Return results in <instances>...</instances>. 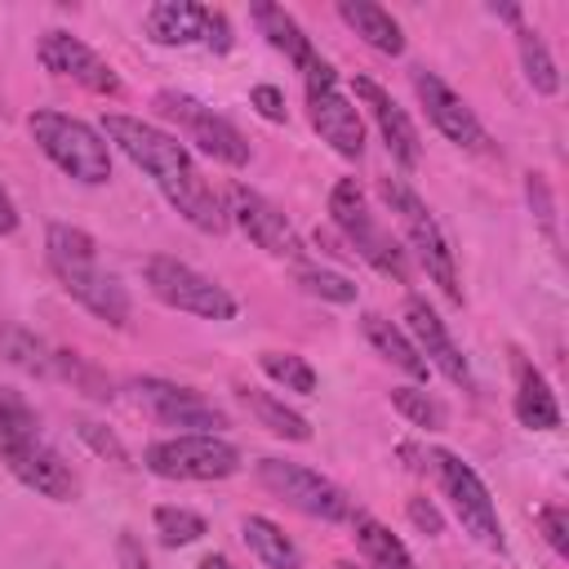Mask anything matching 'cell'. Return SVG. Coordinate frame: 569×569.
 <instances>
[{
  "instance_id": "277c9868",
  "label": "cell",
  "mask_w": 569,
  "mask_h": 569,
  "mask_svg": "<svg viewBox=\"0 0 569 569\" xmlns=\"http://www.w3.org/2000/svg\"><path fill=\"white\" fill-rule=\"evenodd\" d=\"M387 209L396 213L400 231L409 236V249L418 253V262L427 267V276L445 289V298L462 302V289H458V262H453V249H449V236L445 227L436 222V213L427 209V200L405 182V178H382L378 182Z\"/></svg>"
},
{
  "instance_id": "9c48e42d",
  "label": "cell",
  "mask_w": 569,
  "mask_h": 569,
  "mask_svg": "<svg viewBox=\"0 0 569 569\" xmlns=\"http://www.w3.org/2000/svg\"><path fill=\"white\" fill-rule=\"evenodd\" d=\"M258 480L262 489H271L280 502H289L293 511L302 516H316V520H351V498L342 485H333L329 476L302 467V462H289V458H258Z\"/></svg>"
},
{
  "instance_id": "30bf717a",
  "label": "cell",
  "mask_w": 569,
  "mask_h": 569,
  "mask_svg": "<svg viewBox=\"0 0 569 569\" xmlns=\"http://www.w3.org/2000/svg\"><path fill=\"white\" fill-rule=\"evenodd\" d=\"M431 467H436L440 489H445V498L453 502L462 529H467L480 547L502 551V520H498V507H493V498H489V485L476 476V467H467V462H462L458 453H449V449H431Z\"/></svg>"
},
{
  "instance_id": "f1b7e54d",
  "label": "cell",
  "mask_w": 569,
  "mask_h": 569,
  "mask_svg": "<svg viewBox=\"0 0 569 569\" xmlns=\"http://www.w3.org/2000/svg\"><path fill=\"white\" fill-rule=\"evenodd\" d=\"M156 533H160L164 547H191L209 533V525L191 507H156Z\"/></svg>"
},
{
  "instance_id": "3957f363",
  "label": "cell",
  "mask_w": 569,
  "mask_h": 569,
  "mask_svg": "<svg viewBox=\"0 0 569 569\" xmlns=\"http://www.w3.org/2000/svg\"><path fill=\"white\" fill-rule=\"evenodd\" d=\"M27 129H31L36 147H40L67 178H76V182H84V187H102V182L111 178V147L102 142V133H98L93 124L67 116V111H49V107H44V111H31Z\"/></svg>"
},
{
  "instance_id": "83f0119b",
  "label": "cell",
  "mask_w": 569,
  "mask_h": 569,
  "mask_svg": "<svg viewBox=\"0 0 569 569\" xmlns=\"http://www.w3.org/2000/svg\"><path fill=\"white\" fill-rule=\"evenodd\" d=\"M262 373L271 378V382H280L284 391H298V396H311L316 391V369L302 360V356H293V351H262Z\"/></svg>"
},
{
  "instance_id": "7402d4cb",
  "label": "cell",
  "mask_w": 569,
  "mask_h": 569,
  "mask_svg": "<svg viewBox=\"0 0 569 569\" xmlns=\"http://www.w3.org/2000/svg\"><path fill=\"white\" fill-rule=\"evenodd\" d=\"M249 18H253V22H258V31L267 36V44H271V49H280L298 71L316 58L311 36H307V31L293 22V13H284L280 4H253V9H249Z\"/></svg>"
},
{
  "instance_id": "52a82bcc",
  "label": "cell",
  "mask_w": 569,
  "mask_h": 569,
  "mask_svg": "<svg viewBox=\"0 0 569 569\" xmlns=\"http://www.w3.org/2000/svg\"><path fill=\"white\" fill-rule=\"evenodd\" d=\"M147 471L160 480H227L240 471V449L222 436H204V431H182L169 440H156L142 453Z\"/></svg>"
},
{
  "instance_id": "ba28073f",
  "label": "cell",
  "mask_w": 569,
  "mask_h": 569,
  "mask_svg": "<svg viewBox=\"0 0 569 569\" xmlns=\"http://www.w3.org/2000/svg\"><path fill=\"white\" fill-rule=\"evenodd\" d=\"M302 76H307V116H311L316 133H320L338 156L360 160V151H365V124H360L356 102L338 89V71L316 53V58L302 67Z\"/></svg>"
},
{
  "instance_id": "e575fe53",
  "label": "cell",
  "mask_w": 569,
  "mask_h": 569,
  "mask_svg": "<svg viewBox=\"0 0 569 569\" xmlns=\"http://www.w3.org/2000/svg\"><path fill=\"white\" fill-rule=\"evenodd\" d=\"M76 436L98 453V458H107V462H116V467H129V449L116 440V431H107L102 422H89V418H80L76 422Z\"/></svg>"
},
{
  "instance_id": "7bdbcfd3",
  "label": "cell",
  "mask_w": 569,
  "mask_h": 569,
  "mask_svg": "<svg viewBox=\"0 0 569 569\" xmlns=\"http://www.w3.org/2000/svg\"><path fill=\"white\" fill-rule=\"evenodd\" d=\"M196 569H236V565H231L227 556H204V560H200Z\"/></svg>"
},
{
  "instance_id": "5bb4252c",
  "label": "cell",
  "mask_w": 569,
  "mask_h": 569,
  "mask_svg": "<svg viewBox=\"0 0 569 569\" xmlns=\"http://www.w3.org/2000/svg\"><path fill=\"white\" fill-rule=\"evenodd\" d=\"M133 400L164 427H187L191 431H204V436H218V427H227V413L204 400L200 391L191 387H178V382H164V378H138L133 382Z\"/></svg>"
},
{
  "instance_id": "4dcf8cb0",
  "label": "cell",
  "mask_w": 569,
  "mask_h": 569,
  "mask_svg": "<svg viewBox=\"0 0 569 569\" xmlns=\"http://www.w3.org/2000/svg\"><path fill=\"white\" fill-rule=\"evenodd\" d=\"M49 373H58V378H67L71 387H80L84 396H93V400H111V382H107V373H98L84 356H76V351H53V369Z\"/></svg>"
},
{
  "instance_id": "4316f807",
  "label": "cell",
  "mask_w": 569,
  "mask_h": 569,
  "mask_svg": "<svg viewBox=\"0 0 569 569\" xmlns=\"http://www.w3.org/2000/svg\"><path fill=\"white\" fill-rule=\"evenodd\" d=\"M516 49H520V67H525V80L533 84V93H542V98L560 93L556 58H551V49L542 44V36L533 27H525V22L516 27Z\"/></svg>"
},
{
  "instance_id": "d4e9b609",
  "label": "cell",
  "mask_w": 569,
  "mask_h": 569,
  "mask_svg": "<svg viewBox=\"0 0 569 569\" xmlns=\"http://www.w3.org/2000/svg\"><path fill=\"white\" fill-rule=\"evenodd\" d=\"M516 418H520V427H529V431H551V427H560L556 391H551V382H547L538 369H520Z\"/></svg>"
},
{
  "instance_id": "484cf974",
  "label": "cell",
  "mask_w": 569,
  "mask_h": 569,
  "mask_svg": "<svg viewBox=\"0 0 569 569\" xmlns=\"http://www.w3.org/2000/svg\"><path fill=\"white\" fill-rule=\"evenodd\" d=\"M240 400L249 405V413L271 431V436H280V440H311V422L298 413V409H289L280 396H271V391H258V387H240Z\"/></svg>"
},
{
  "instance_id": "ee69618b",
  "label": "cell",
  "mask_w": 569,
  "mask_h": 569,
  "mask_svg": "<svg viewBox=\"0 0 569 569\" xmlns=\"http://www.w3.org/2000/svg\"><path fill=\"white\" fill-rule=\"evenodd\" d=\"M338 569H356V565H338Z\"/></svg>"
},
{
  "instance_id": "836d02e7",
  "label": "cell",
  "mask_w": 569,
  "mask_h": 569,
  "mask_svg": "<svg viewBox=\"0 0 569 569\" xmlns=\"http://www.w3.org/2000/svg\"><path fill=\"white\" fill-rule=\"evenodd\" d=\"M298 284L311 298H325V302H356V280H347L338 271H325V267H302L298 271Z\"/></svg>"
},
{
  "instance_id": "2e32d148",
  "label": "cell",
  "mask_w": 569,
  "mask_h": 569,
  "mask_svg": "<svg viewBox=\"0 0 569 569\" xmlns=\"http://www.w3.org/2000/svg\"><path fill=\"white\" fill-rule=\"evenodd\" d=\"M0 462L9 467L13 480H22L27 489H36L40 498H53V502H71L80 493V480L76 471L62 462L58 449H49L40 436L31 440H13V445H0Z\"/></svg>"
},
{
  "instance_id": "603a6c76",
  "label": "cell",
  "mask_w": 569,
  "mask_h": 569,
  "mask_svg": "<svg viewBox=\"0 0 569 569\" xmlns=\"http://www.w3.org/2000/svg\"><path fill=\"white\" fill-rule=\"evenodd\" d=\"M240 538H244V547H249L267 569H302L298 542H293L276 520H267V516H244Z\"/></svg>"
},
{
  "instance_id": "f546056e",
  "label": "cell",
  "mask_w": 569,
  "mask_h": 569,
  "mask_svg": "<svg viewBox=\"0 0 569 569\" xmlns=\"http://www.w3.org/2000/svg\"><path fill=\"white\" fill-rule=\"evenodd\" d=\"M391 405L413 422V427H427V431H440L449 422L445 405L427 391V387H391Z\"/></svg>"
},
{
  "instance_id": "74e56055",
  "label": "cell",
  "mask_w": 569,
  "mask_h": 569,
  "mask_svg": "<svg viewBox=\"0 0 569 569\" xmlns=\"http://www.w3.org/2000/svg\"><path fill=\"white\" fill-rule=\"evenodd\" d=\"M249 107H253L262 120H271V124H280V120L289 116V107H284V93H280L276 84H253V89H249Z\"/></svg>"
},
{
  "instance_id": "ac0fdd59",
  "label": "cell",
  "mask_w": 569,
  "mask_h": 569,
  "mask_svg": "<svg viewBox=\"0 0 569 569\" xmlns=\"http://www.w3.org/2000/svg\"><path fill=\"white\" fill-rule=\"evenodd\" d=\"M356 102L373 116V124H378L387 151H391L405 169H418V160H422V138H418L413 120L405 116V107H400L378 80H369V76H356Z\"/></svg>"
},
{
  "instance_id": "4fadbf2b",
  "label": "cell",
  "mask_w": 569,
  "mask_h": 569,
  "mask_svg": "<svg viewBox=\"0 0 569 569\" xmlns=\"http://www.w3.org/2000/svg\"><path fill=\"white\" fill-rule=\"evenodd\" d=\"M36 58H40L44 71H53V76H62V80H76L80 89H89V93H98V98H120V93H124L116 67H111L107 58H98V53H93L80 36H71V31H44L40 44H36Z\"/></svg>"
},
{
  "instance_id": "ab89813d",
  "label": "cell",
  "mask_w": 569,
  "mask_h": 569,
  "mask_svg": "<svg viewBox=\"0 0 569 569\" xmlns=\"http://www.w3.org/2000/svg\"><path fill=\"white\" fill-rule=\"evenodd\" d=\"M116 556H120V565H124V569H151V560H147V551L138 547V538H133L129 529L120 533V542H116Z\"/></svg>"
},
{
  "instance_id": "b9f144b4",
  "label": "cell",
  "mask_w": 569,
  "mask_h": 569,
  "mask_svg": "<svg viewBox=\"0 0 569 569\" xmlns=\"http://www.w3.org/2000/svg\"><path fill=\"white\" fill-rule=\"evenodd\" d=\"M489 13H493V18H507V22L520 27V9H516V4H489Z\"/></svg>"
},
{
  "instance_id": "d6a6232c",
  "label": "cell",
  "mask_w": 569,
  "mask_h": 569,
  "mask_svg": "<svg viewBox=\"0 0 569 569\" xmlns=\"http://www.w3.org/2000/svg\"><path fill=\"white\" fill-rule=\"evenodd\" d=\"M0 342H4V356H9L18 369H27V373H49V369H53V351H49L40 338H31V333H22V329H9Z\"/></svg>"
},
{
  "instance_id": "60d3db41",
  "label": "cell",
  "mask_w": 569,
  "mask_h": 569,
  "mask_svg": "<svg viewBox=\"0 0 569 569\" xmlns=\"http://www.w3.org/2000/svg\"><path fill=\"white\" fill-rule=\"evenodd\" d=\"M13 231H18V204L0 182V236H13Z\"/></svg>"
},
{
  "instance_id": "8992f818",
  "label": "cell",
  "mask_w": 569,
  "mask_h": 569,
  "mask_svg": "<svg viewBox=\"0 0 569 569\" xmlns=\"http://www.w3.org/2000/svg\"><path fill=\"white\" fill-rule=\"evenodd\" d=\"M329 213H333V227L356 244V253L378 271V276H391V280H409V262H405V249L391 240L387 227H378V218L369 213V200L365 191L356 187V178H338L333 191H329Z\"/></svg>"
},
{
  "instance_id": "ffe728a7",
  "label": "cell",
  "mask_w": 569,
  "mask_h": 569,
  "mask_svg": "<svg viewBox=\"0 0 569 569\" xmlns=\"http://www.w3.org/2000/svg\"><path fill=\"white\" fill-rule=\"evenodd\" d=\"M338 18L369 44V49H378V53H405V31H400V22L382 9V4H369V0H342L338 4Z\"/></svg>"
},
{
  "instance_id": "d6986e66",
  "label": "cell",
  "mask_w": 569,
  "mask_h": 569,
  "mask_svg": "<svg viewBox=\"0 0 569 569\" xmlns=\"http://www.w3.org/2000/svg\"><path fill=\"white\" fill-rule=\"evenodd\" d=\"M209 4H191V0H160L147 9V36L164 49H182V44H204V27H209Z\"/></svg>"
},
{
  "instance_id": "8d00e7d4",
  "label": "cell",
  "mask_w": 569,
  "mask_h": 569,
  "mask_svg": "<svg viewBox=\"0 0 569 569\" xmlns=\"http://www.w3.org/2000/svg\"><path fill=\"white\" fill-rule=\"evenodd\" d=\"M538 525H542V538L551 542L556 556H569V516L565 507H542L538 511Z\"/></svg>"
},
{
  "instance_id": "1f68e13d",
  "label": "cell",
  "mask_w": 569,
  "mask_h": 569,
  "mask_svg": "<svg viewBox=\"0 0 569 569\" xmlns=\"http://www.w3.org/2000/svg\"><path fill=\"white\" fill-rule=\"evenodd\" d=\"M36 409L13 391V387H0V445H13V440H31L36 436Z\"/></svg>"
},
{
  "instance_id": "7a4b0ae2",
  "label": "cell",
  "mask_w": 569,
  "mask_h": 569,
  "mask_svg": "<svg viewBox=\"0 0 569 569\" xmlns=\"http://www.w3.org/2000/svg\"><path fill=\"white\" fill-rule=\"evenodd\" d=\"M44 258H49V271L58 276V284L84 311H93L111 329H124L129 325V293L98 262V244H93L89 231H80L71 222H49V231H44Z\"/></svg>"
},
{
  "instance_id": "d590c367",
  "label": "cell",
  "mask_w": 569,
  "mask_h": 569,
  "mask_svg": "<svg viewBox=\"0 0 569 569\" xmlns=\"http://www.w3.org/2000/svg\"><path fill=\"white\" fill-rule=\"evenodd\" d=\"M525 196H529V209L538 213V222L547 231H556V200H551V187L542 173H525Z\"/></svg>"
},
{
  "instance_id": "5b68a950",
  "label": "cell",
  "mask_w": 569,
  "mask_h": 569,
  "mask_svg": "<svg viewBox=\"0 0 569 569\" xmlns=\"http://www.w3.org/2000/svg\"><path fill=\"white\" fill-rule=\"evenodd\" d=\"M142 280L164 307L200 316V320H236V311H240V302L218 280H209L204 271H196L191 262L169 258V253H151L142 262Z\"/></svg>"
},
{
  "instance_id": "f35d334b",
  "label": "cell",
  "mask_w": 569,
  "mask_h": 569,
  "mask_svg": "<svg viewBox=\"0 0 569 569\" xmlns=\"http://www.w3.org/2000/svg\"><path fill=\"white\" fill-rule=\"evenodd\" d=\"M409 520L422 529V533H440L445 529V520H440V511L427 502V498H409Z\"/></svg>"
},
{
  "instance_id": "44dd1931",
  "label": "cell",
  "mask_w": 569,
  "mask_h": 569,
  "mask_svg": "<svg viewBox=\"0 0 569 569\" xmlns=\"http://www.w3.org/2000/svg\"><path fill=\"white\" fill-rule=\"evenodd\" d=\"M360 329H365V338H369V347L382 356V360H391L396 369H405L409 378H418V382H427V373H431V365L418 356V347L409 342V333L405 329H396L387 316H378V311H369L365 320H360Z\"/></svg>"
},
{
  "instance_id": "8fae6325",
  "label": "cell",
  "mask_w": 569,
  "mask_h": 569,
  "mask_svg": "<svg viewBox=\"0 0 569 569\" xmlns=\"http://www.w3.org/2000/svg\"><path fill=\"white\" fill-rule=\"evenodd\" d=\"M156 107H160L169 120H178V129H182L204 156H213L218 164H231V169H244V164H249V142H244V133H240L227 116H218L213 107H204L200 98L178 93V89H160V93H156Z\"/></svg>"
},
{
  "instance_id": "e0dca14e",
  "label": "cell",
  "mask_w": 569,
  "mask_h": 569,
  "mask_svg": "<svg viewBox=\"0 0 569 569\" xmlns=\"http://www.w3.org/2000/svg\"><path fill=\"white\" fill-rule=\"evenodd\" d=\"M405 329H409V342L418 347V356H422L431 369H440L453 387L476 391V378H471L467 356H462V351H458V342L449 338L445 320L427 307V298H409V302H405Z\"/></svg>"
},
{
  "instance_id": "9a60e30c",
  "label": "cell",
  "mask_w": 569,
  "mask_h": 569,
  "mask_svg": "<svg viewBox=\"0 0 569 569\" xmlns=\"http://www.w3.org/2000/svg\"><path fill=\"white\" fill-rule=\"evenodd\" d=\"M413 93H418L427 120H431L453 147H462V151H485V147H489V133H485V124L476 120V111L467 107V98L453 93L436 71L418 67V71H413Z\"/></svg>"
},
{
  "instance_id": "7c38bea8",
  "label": "cell",
  "mask_w": 569,
  "mask_h": 569,
  "mask_svg": "<svg viewBox=\"0 0 569 569\" xmlns=\"http://www.w3.org/2000/svg\"><path fill=\"white\" fill-rule=\"evenodd\" d=\"M222 209H227V222H236V227H240L258 249H267L271 258H293V262H298V258L307 253L302 240H298V231L289 227V218H284L267 196H258L253 187L231 182Z\"/></svg>"
},
{
  "instance_id": "cb8c5ba5",
  "label": "cell",
  "mask_w": 569,
  "mask_h": 569,
  "mask_svg": "<svg viewBox=\"0 0 569 569\" xmlns=\"http://www.w3.org/2000/svg\"><path fill=\"white\" fill-rule=\"evenodd\" d=\"M351 529H356V547L365 551V560L373 569H418L413 556H409V547L382 520H373L365 511H351Z\"/></svg>"
},
{
  "instance_id": "6da1fadb",
  "label": "cell",
  "mask_w": 569,
  "mask_h": 569,
  "mask_svg": "<svg viewBox=\"0 0 569 569\" xmlns=\"http://www.w3.org/2000/svg\"><path fill=\"white\" fill-rule=\"evenodd\" d=\"M102 138L116 142L196 231H204V236H222L227 231V209H222L218 191L204 182V173L196 169L191 151L173 133H164V129H156V124L138 120V116L111 111L102 120Z\"/></svg>"
}]
</instances>
